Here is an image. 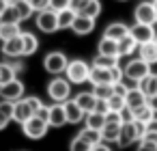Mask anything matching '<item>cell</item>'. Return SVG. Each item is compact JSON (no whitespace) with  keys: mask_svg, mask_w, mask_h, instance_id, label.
I'll use <instances>...</instances> for the list:
<instances>
[{"mask_svg":"<svg viewBox=\"0 0 157 151\" xmlns=\"http://www.w3.org/2000/svg\"><path fill=\"white\" fill-rule=\"evenodd\" d=\"M125 104L136 112L138 108H142V106L148 104V97H146V93H144L140 86H133V89L127 91V95H125Z\"/></svg>","mask_w":157,"mask_h":151,"instance_id":"obj_11","label":"cell"},{"mask_svg":"<svg viewBox=\"0 0 157 151\" xmlns=\"http://www.w3.org/2000/svg\"><path fill=\"white\" fill-rule=\"evenodd\" d=\"M148 106L155 110V114H157V95H153V97H148Z\"/></svg>","mask_w":157,"mask_h":151,"instance_id":"obj_50","label":"cell"},{"mask_svg":"<svg viewBox=\"0 0 157 151\" xmlns=\"http://www.w3.org/2000/svg\"><path fill=\"white\" fill-rule=\"evenodd\" d=\"M90 151H112V149H110V147H108L105 142H99V145H95V147H93Z\"/></svg>","mask_w":157,"mask_h":151,"instance_id":"obj_49","label":"cell"},{"mask_svg":"<svg viewBox=\"0 0 157 151\" xmlns=\"http://www.w3.org/2000/svg\"><path fill=\"white\" fill-rule=\"evenodd\" d=\"M88 82H90L93 86H95V84H112V71L105 69V67H97V65H93V67H90Z\"/></svg>","mask_w":157,"mask_h":151,"instance_id":"obj_16","label":"cell"},{"mask_svg":"<svg viewBox=\"0 0 157 151\" xmlns=\"http://www.w3.org/2000/svg\"><path fill=\"white\" fill-rule=\"evenodd\" d=\"M0 52H2V56H7V58H24V41H22V35L2 41Z\"/></svg>","mask_w":157,"mask_h":151,"instance_id":"obj_10","label":"cell"},{"mask_svg":"<svg viewBox=\"0 0 157 151\" xmlns=\"http://www.w3.org/2000/svg\"><path fill=\"white\" fill-rule=\"evenodd\" d=\"M153 7H155V13H157V0H153Z\"/></svg>","mask_w":157,"mask_h":151,"instance_id":"obj_52","label":"cell"},{"mask_svg":"<svg viewBox=\"0 0 157 151\" xmlns=\"http://www.w3.org/2000/svg\"><path fill=\"white\" fill-rule=\"evenodd\" d=\"M75 11L69 7V9H63V11H58V26H60V30H67V28H71L73 26V22H75Z\"/></svg>","mask_w":157,"mask_h":151,"instance_id":"obj_28","label":"cell"},{"mask_svg":"<svg viewBox=\"0 0 157 151\" xmlns=\"http://www.w3.org/2000/svg\"><path fill=\"white\" fill-rule=\"evenodd\" d=\"M71 30L75 33V35H80V37H84V35H90L93 30H95V20L93 18H88V15H75V22H73V26H71Z\"/></svg>","mask_w":157,"mask_h":151,"instance_id":"obj_13","label":"cell"},{"mask_svg":"<svg viewBox=\"0 0 157 151\" xmlns=\"http://www.w3.org/2000/svg\"><path fill=\"white\" fill-rule=\"evenodd\" d=\"M35 24H37V28H39L41 33H45V35H52V33L60 30V26H58V13L52 11V9H43V11H39Z\"/></svg>","mask_w":157,"mask_h":151,"instance_id":"obj_4","label":"cell"},{"mask_svg":"<svg viewBox=\"0 0 157 151\" xmlns=\"http://www.w3.org/2000/svg\"><path fill=\"white\" fill-rule=\"evenodd\" d=\"M138 56H140L142 61H146L151 67L157 65V43H155V41L140 43V46H138Z\"/></svg>","mask_w":157,"mask_h":151,"instance_id":"obj_18","label":"cell"},{"mask_svg":"<svg viewBox=\"0 0 157 151\" xmlns=\"http://www.w3.org/2000/svg\"><path fill=\"white\" fill-rule=\"evenodd\" d=\"M146 132H155V134H157V117L146 123Z\"/></svg>","mask_w":157,"mask_h":151,"instance_id":"obj_48","label":"cell"},{"mask_svg":"<svg viewBox=\"0 0 157 151\" xmlns=\"http://www.w3.org/2000/svg\"><path fill=\"white\" fill-rule=\"evenodd\" d=\"M101 9H103V5H101V0H90V2L84 7V11L80 13V15H88V18H93V20H97L99 15H101Z\"/></svg>","mask_w":157,"mask_h":151,"instance_id":"obj_34","label":"cell"},{"mask_svg":"<svg viewBox=\"0 0 157 151\" xmlns=\"http://www.w3.org/2000/svg\"><path fill=\"white\" fill-rule=\"evenodd\" d=\"M67 65H69V58H67L65 52H58V50H56V52H48V54L43 56V69H45L48 74H52V76L65 74Z\"/></svg>","mask_w":157,"mask_h":151,"instance_id":"obj_3","label":"cell"},{"mask_svg":"<svg viewBox=\"0 0 157 151\" xmlns=\"http://www.w3.org/2000/svg\"><path fill=\"white\" fill-rule=\"evenodd\" d=\"M71 7V0H50V9L52 11H63V9H69Z\"/></svg>","mask_w":157,"mask_h":151,"instance_id":"obj_40","label":"cell"},{"mask_svg":"<svg viewBox=\"0 0 157 151\" xmlns=\"http://www.w3.org/2000/svg\"><path fill=\"white\" fill-rule=\"evenodd\" d=\"M142 140H146V142H153V145H157V134H155V132H146V134L142 136Z\"/></svg>","mask_w":157,"mask_h":151,"instance_id":"obj_47","label":"cell"},{"mask_svg":"<svg viewBox=\"0 0 157 151\" xmlns=\"http://www.w3.org/2000/svg\"><path fill=\"white\" fill-rule=\"evenodd\" d=\"M123 71H125V78H129V80H133V82H140V80H144V78L151 74V65L138 56V58H131V61L123 67Z\"/></svg>","mask_w":157,"mask_h":151,"instance_id":"obj_5","label":"cell"},{"mask_svg":"<svg viewBox=\"0 0 157 151\" xmlns=\"http://www.w3.org/2000/svg\"><path fill=\"white\" fill-rule=\"evenodd\" d=\"M22 35V28L17 22H0V41H7Z\"/></svg>","mask_w":157,"mask_h":151,"instance_id":"obj_23","label":"cell"},{"mask_svg":"<svg viewBox=\"0 0 157 151\" xmlns=\"http://www.w3.org/2000/svg\"><path fill=\"white\" fill-rule=\"evenodd\" d=\"M133 142H138V138H136V129H133V121L131 123H123V127H121V134H118V147L121 149H125V147H129V145H133Z\"/></svg>","mask_w":157,"mask_h":151,"instance_id":"obj_21","label":"cell"},{"mask_svg":"<svg viewBox=\"0 0 157 151\" xmlns=\"http://www.w3.org/2000/svg\"><path fill=\"white\" fill-rule=\"evenodd\" d=\"M22 41H24V56H33L39 50V39L33 33H22Z\"/></svg>","mask_w":157,"mask_h":151,"instance_id":"obj_26","label":"cell"},{"mask_svg":"<svg viewBox=\"0 0 157 151\" xmlns=\"http://www.w3.org/2000/svg\"><path fill=\"white\" fill-rule=\"evenodd\" d=\"M65 112H67V123H73V125L82 123L84 117H86V112L75 104V99H67L65 101Z\"/></svg>","mask_w":157,"mask_h":151,"instance_id":"obj_17","label":"cell"},{"mask_svg":"<svg viewBox=\"0 0 157 151\" xmlns=\"http://www.w3.org/2000/svg\"><path fill=\"white\" fill-rule=\"evenodd\" d=\"M26 2L35 9V13L43 11V9H50V0H26Z\"/></svg>","mask_w":157,"mask_h":151,"instance_id":"obj_41","label":"cell"},{"mask_svg":"<svg viewBox=\"0 0 157 151\" xmlns=\"http://www.w3.org/2000/svg\"><path fill=\"white\" fill-rule=\"evenodd\" d=\"M110 71H112V84H116V82H121V80L125 78V71H123V67H121V65L110 67Z\"/></svg>","mask_w":157,"mask_h":151,"instance_id":"obj_42","label":"cell"},{"mask_svg":"<svg viewBox=\"0 0 157 151\" xmlns=\"http://www.w3.org/2000/svg\"><path fill=\"white\" fill-rule=\"evenodd\" d=\"M133 20L142 22V24H157V13H155V7H153V0H142L140 5H136Z\"/></svg>","mask_w":157,"mask_h":151,"instance_id":"obj_8","label":"cell"},{"mask_svg":"<svg viewBox=\"0 0 157 151\" xmlns=\"http://www.w3.org/2000/svg\"><path fill=\"white\" fill-rule=\"evenodd\" d=\"M24 99H26V101H28V106L35 110V114L39 112V108H43V106H45V104H43V101H41L37 95H30V97H24Z\"/></svg>","mask_w":157,"mask_h":151,"instance_id":"obj_43","label":"cell"},{"mask_svg":"<svg viewBox=\"0 0 157 151\" xmlns=\"http://www.w3.org/2000/svg\"><path fill=\"white\" fill-rule=\"evenodd\" d=\"M97 54L121 58V52H118V41H116V39H110V37H101V39H99V46H97Z\"/></svg>","mask_w":157,"mask_h":151,"instance_id":"obj_15","label":"cell"},{"mask_svg":"<svg viewBox=\"0 0 157 151\" xmlns=\"http://www.w3.org/2000/svg\"><path fill=\"white\" fill-rule=\"evenodd\" d=\"M88 2H90V0H71V9H73L75 13H82Z\"/></svg>","mask_w":157,"mask_h":151,"instance_id":"obj_44","label":"cell"},{"mask_svg":"<svg viewBox=\"0 0 157 151\" xmlns=\"http://www.w3.org/2000/svg\"><path fill=\"white\" fill-rule=\"evenodd\" d=\"M136 50H138V41L131 37V33L125 35L123 39H118V52H121V58H123V56H131Z\"/></svg>","mask_w":157,"mask_h":151,"instance_id":"obj_25","label":"cell"},{"mask_svg":"<svg viewBox=\"0 0 157 151\" xmlns=\"http://www.w3.org/2000/svg\"><path fill=\"white\" fill-rule=\"evenodd\" d=\"M90 67H93V65H88L86 61L73 58V61H69V65H67V69H65V76H67V80H69L71 84H84V82H88Z\"/></svg>","mask_w":157,"mask_h":151,"instance_id":"obj_2","label":"cell"},{"mask_svg":"<svg viewBox=\"0 0 157 151\" xmlns=\"http://www.w3.org/2000/svg\"><path fill=\"white\" fill-rule=\"evenodd\" d=\"M13 104L15 101H7V99L0 101V132L13 121Z\"/></svg>","mask_w":157,"mask_h":151,"instance_id":"obj_24","label":"cell"},{"mask_svg":"<svg viewBox=\"0 0 157 151\" xmlns=\"http://www.w3.org/2000/svg\"><path fill=\"white\" fill-rule=\"evenodd\" d=\"M84 125L95 127V129H101V127L105 125V114H101V112L93 110V112H88V114L84 117Z\"/></svg>","mask_w":157,"mask_h":151,"instance_id":"obj_29","label":"cell"},{"mask_svg":"<svg viewBox=\"0 0 157 151\" xmlns=\"http://www.w3.org/2000/svg\"><path fill=\"white\" fill-rule=\"evenodd\" d=\"M13 78H17L15 69L9 65V61H2V63H0V86L7 84V82H9V80H13Z\"/></svg>","mask_w":157,"mask_h":151,"instance_id":"obj_32","label":"cell"},{"mask_svg":"<svg viewBox=\"0 0 157 151\" xmlns=\"http://www.w3.org/2000/svg\"><path fill=\"white\" fill-rule=\"evenodd\" d=\"M30 117H35V110L28 106V101L22 97V99H17L15 104H13V121H17V123H26Z\"/></svg>","mask_w":157,"mask_h":151,"instance_id":"obj_14","label":"cell"},{"mask_svg":"<svg viewBox=\"0 0 157 151\" xmlns=\"http://www.w3.org/2000/svg\"><path fill=\"white\" fill-rule=\"evenodd\" d=\"M80 134H82V136H84V138H86L93 147H95V145H99V142H103V138H101V129H95V127L84 125V129H82Z\"/></svg>","mask_w":157,"mask_h":151,"instance_id":"obj_33","label":"cell"},{"mask_svg":"<svg viewBox=\"0 0 157 151\" xmlns=\"http://www.w3.org/2000/svg\"><path fill=\"white\" fill-rule=\"evenodd\" d=\"M93 65H97V67H105V69H110V67H114V65H118V58H114V56H103V54H97V56L93 58Z\"/></svg>","mask_w":157,"mask_h":151,"instance_id":"obj_37","label":"cell"},{"mask_svg":"<svg viewBox=\"0 0 157 151\" xmlns=\"http://www.w3.org/2000/svg\"><path fill=\"white\" fill-rule=\"evenodd\" d=\"M93 93H95L97 99H110L114 95V84H95Z\"/></svg>","mask_w":157,"mask_h":151,"instance_id":"obj_35","label":"cell"},{"mask_svg":"<svg viewBox=\"0 0 157 151\" xmlns=\"http://www.w3.org/2000/svg\"><path fill=\"white\" fill-rule=\"evenodd\" d=\"M13 7H15V11H17V15H20V20H22V22H26V20H28V18H33V13H35V9L26 2V0H15Z\"/></svg>","mask_w":157,"mask_h":151,"instance_id":"obj_30","label":"cell"},{"mask_svg":"<svg viewBox=\"0 0 157 151\" xmlns=\"http://www.w3.org/2000/svg\"><path fill=\"white\" fill-rule=\"evenodd\" d=\"M121 127L123 123H116V121H105V125L101 127V138L103 142H118V134H121Z\"/></svg>","mask_w":157,"mask_h":151,"instance_id":"obj_20","label":"cell"},{"mask_svg":"<svg viewBox=\"0 0 157 151\" xmlns=\"http://www.w3.org/2000/svg\"><path fill=\"white\" fill-rule=\"evenodd\" d=\"M73 99H75V104H78L86 114H88V112H93V110H95V106H97V97H95V93H93V91H86V93L82 91V93H78Z\"/></svg>","mask_w":157,"mask_h":151,"instance_id":"obj_22","label":"cell"},{"mask_svg":"<svg viewBox=\"0 0 157 151\" xmlns=\"http://www.w3.org/2000/svg\"><path fill=\"white\" fill-rule=\"evenodd\" d=\"M131 37L138 41V46L140 43H148V41H155V37H157V30H155V24H142V22H136L133 26H131Z\"/></svg>","mask_w":157,"mask_h":151,"instance_id":"obj_9","label":"cell"},{"mask_svg":"<svg viewBox=\"0 0 157 151\" xmlns=\"http://www.w3.org/2000/svg\"><path fill=\"white\" fill-rule=\"evenodd\" d=\"M129 30H131V26H127L125 22H112V24H108L105 26V30H103V37H110V39H123L125 35H129Z\"/></svg>","mask_w":157,"mask_h":151,"instance_id":"obj_19","label":"cell"},{"mask_svg":"<svg viewBox=\"0 0 157 151\" xmlns=\"http://www.w3.org/2000/svg\"><path fill=\"white\" fill-rule=\"evenodd\" d=\"M0 22H17V24H22V20H20V15H17V11H15V7H13V2L7 7V11L0 15Z\"/></svg>","mask_w":157,"mask_h":151,"instance_id":"obj_39","label":"cell"},{"mask_svg":"<svg viewBox=\"0 0 157 151\" xmlns=\"http://www.w3.org/2000/svg\"><path fill=\"white\" fill-rule=\"evenodd\" d=\"M138 86L146 93V97L157 95V74H148L144 80H140V82H138Z\"/></svg>","mask_w":157,"mask_h":151,"instance_id":"obj_27","label":"cell"},{"mask_svg":"<svg viewBox=\"0 0 157 151\" xmlns=\"http://www.w3.org/2000/svg\"><path fill=\"white\" fill-rule=\"evenodd\" d=\"M5 2H9V5H11V2H15V0H5Z\"/></svg>","mask_w":157,"mask_h":151,"instance_id":"obj_53","label":"cell"},{"mask_svg":"<svg viewBox=\"0 0 157 151\" xmlns=\"http://www.w3.org/2000/svg\"><path fill=\"white\" fill-rule=\"evenodd\" d=\"M108 106H110V110H112V112H121V110H123L127 104H125V97H123V95L114 93V95L108 99Z\"/></svg>","mask_w":157,"mask_h":151,"instance_id":"obj_38","label":"cell"},{"mask_svg":"<svg viewBox=\"0 0 157 151\" xmlns=\"http://www.w3.org/2000/svg\"><path fill=\"white\" fill-rule=\"evenodd\" d=\"M48 95H50L52 101L65 104L67 99H71V82L63 76H54L48 82Z\"/></svg>","mask_w":157,"mask_h":151,"instance_id":"obj_1","label":"cell"},{"mask_svg":"<svg viewBox=\"0 0 157 151\" xmlns=\"http://www.w3.org/2000/svg\"><path fill=\"white\" fill-rule=\"evenodd\" d=\"M22 129H24V134L28 136V138H33V140H39V138H43L45 134H48V129H50V123L45 121V119H41V117H30L26 123H22Z\"/></svg>","mask_w":157,"mask_h":151,"instance_id":"obj_6","label":"cell"},{"mask_svg":"<svg viewBox=\"0 0 157 151\" xmlns=\"http://www.w3.org/2000/svg\"><path fill=\"white\" fill-rule=\"evenodd\" d=\"M121 2H127V0H121Z\"/></svg>","mask_w":157,"mask_h":151,"instance_id":"obj_54","label":"cell"},{"mask_svg":"<svg viewBox=\"0 0 157 151\" xmlns=\"http://www.w3.org/2000/svg\"><path fill=\"white\" fill-rule=\"evenodd\" d=\"M157 114H155V110L146 104V106H142V108H138L136 110V121H142V123H148V121H153Z\"/></svg>","mask_w":157,"mask_h":151,"instance_id":"obj_36","label":"cell"},{"mask_svg":"<svg viewBox=\"0 0 157 151\" xmlns=\"http://www.w3.org/2000/svg\"><path fill=\"white\" fill-rule=\"evenodd\" d=\"M24 93H26V86H24V82L20 78H13L7 84L0 86V97L7 99V101H17V99L24 97Z\"/></svg>","mask_w":157,"mask_h":151,"instance_id":"obj_7","label":"cell"},{"mask_svg":"<svg viewBox=\"0 0 157 151\" xmlns=\"http://www.w3.org/2000/svg\"><path fill=\"white\" fill-rule=\"evenodd\" d=\"M136 151H157V145L146 142V140H140V145H138V149H136Z\"/></svg>","mask_w":157,"mask_h":151,"instance_id":"obj_46","label":"cell"},{"mask_svg":"<svg viewBox=\"0 0 157 151\" xmlns=\"http://www.w3.org/2000/svg\"><path fill=\"white\" fill-rule=\"evenodd\" d=\"M7 7H9V2H5V0H0V15H2V13L7 11Z\"/></svg>","mask_w":157,"mask_h":151,"instance_id":"obj_51","label":"cell"},{"mask_svg":"<svg viewBox=\"0 0 157 151\" xmlns=\"http://www.w3.org/2000/svg\"><path fill=\"white\" fill-rule=\"evenodd\" d=\"M9 61V65L15 69V74H22L24 71V63H22V58H7Z\"/></svg>","mask_w":157,"mask_h":151,"instance_id":"obj_45","label":"cell"},{"mask_svg":"<svg viewBox=\"0 0 157 151\" xmlns=\"http://www.w3.org/2000/svg\"><path fill=\"white\" fill-rule=\"evenodd\" d=\"M90 149H93V145H90L82 134L73 136L71 142H69V151H90Z\"/></svg>","mask_w":157,"mask_h":151,"instance_id":"obj_31","label":"cell"},{"mask_svg":"<svg viewBox=\"0 0 157 151\" xmlns=\"http://www.w3.org/2000/svg\"><path fill=\"white\" fill-rule=\"evenodd\" d=\"M48 123H50V127H63V125H67L65 104L54 101V104L50 106V117H48Z\"/></svg>","mask_w":157,"mask_h":151,"instance_id":"obj_12","label":"cell"}]
</instances>
